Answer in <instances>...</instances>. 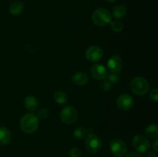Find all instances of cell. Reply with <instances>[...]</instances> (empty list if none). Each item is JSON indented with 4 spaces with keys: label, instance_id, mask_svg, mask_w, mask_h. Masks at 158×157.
I'll use <instances>...</instances> for the list:
<instances>
[{
    "label": "cell",
    "instance_id": "cell-1",
    "mask_svg": "<svg viewBox=\"0 0 158 157\" xmlns=\"http://www.w3.org/2000/svg\"><path fill=\"white\" fill-rule=\"evenodd\" d=\"M39 126V119L32 113H26L20 120V127L22 130L28 134L33 133Z\"/></svg>",
    "mask_w": 158,
    "mask_h": 157
},
{
    "label": "cell",
    "instance_id": "cell-2",
    "mask_svg": "<svg viewBox=\"0 0 158 157\" xmlns=\"http://www.w3.org/2000/svg\"><path fill=\"white\" fill-rule=\"evenodd\" d=\"M111 14L109 11L104 8L96 9L92 15V20L94 24L97 26H105L110 23Z\"/></svg>",
    "mask_w": 158,
    "mask_h": 157
},
{
    "label": "cell",
    "instance_id": "cell-3",
    "mask_svg": "<svg viewBox=\"0 0 158 157\" xmlns=\"http://www.w3.org/2000/svg\"><path fill=\"white\" fill-rule=\"evenodd\" d=\"M131 89L134 94L137 95H143L150 89L149 83L143 77L137 76L133 78L131 83Z\"/></svg>",
    "mask_w": 158,
    "mask_h": 157
},
{
    "label": "cell",
    "instance_id": "cell-4",
    "mask_svg": "<svg viewBox=\"0 0 158 157\" xmlns=\"http://www.w3.org/2000/svg\"><path fill=\"white\" fill-rule=\"evenodd\" d=\"M60 119L66 124H72L77 120L78 114L75 107L71 106H66L60 112Z\"/></svg>",
    "mask_w": 158,
    "mask_h": 157
},
{
    "label": "cell",
    "instance_id": "cell-5",
    "mask_svg": "<svg viewBox=\"0 0 158 157\" xmlns=\"http://www.w3.org/2000/svg\"><path fill=\"white\" fill-rule=\"evenodd\" d=\"M133 147L140 153L146 152L151 147L149 140L143 135H137L134 137L132 141Z\"/></svg>",
    "mask_w": 158,
    "mask_h": 157
},
{
    "label": "cell",
    "instance_id": "cell-6",
    "mask_svg": "<svg viewBox=\"0 0 158 157\" xmlns=\"http://www.w3.org/2000/svg\"><path fill=\"white\" fill-rule=\"evenodd\" d=\"M110 149L113 155L117 157H123L127 152L126 143L120 139L112 140L110 144Z\"/></svg>",
    "mask_w": 158,
    "mask_h": 157
},
{
    "label": "cell",
    "instance_id": "cell-7",
    "mask_svg": "<svg viewBox=\"0 0 158 157\" xmlns=\"http://www.w3.org/2000/svg\"><path fill=\"white\" fill-rule=\"evenodd\" d=\"M86 148L90 153H97L101 149V141L98 136L89 134L86 139Z\"/></svg>",
    "mask_w": 158,
    "mask_h": 157
},
{
    "label": "cell",
    "instance_id": "cell-8",
    "mask_svg": "<svg viewBox=\"0 0 158 157\" xmlns=\"http://www.w3.org/2000/svg\"><path fill=\"white\" fill-rule=\"evenodd\" d=\"M103 56V49L97 46H92L88 48L86 52V57L91 62L100 61Z\"/></svg>",
    "mask_w": 158,
    "mask_h": 157
},
{
    "label": "cell",
    "instance_id": "cell-9",
    "mask_svg": "<svg viewBox=\"0 0 158 157\" xmlns=\"http://www.w3.org/2000/svg\"><path fill=\"white\" fill-rule=\"evenodd\" d=\"M89 72L93 78L97 80H104L108 74L106 68L101 64L93 65L89 69Z\"/></svg>",
    "mask_w": 158,
    "mask_h": 157
},
{
    "label": "cell",
    "instance_id": "cell-10",
    "mask_svg": "<svg viewBox=\"0 0 158 157\" xmlns=\"http://www.w3.org/2000/svg\"><path fill=\"white\" fill-rule=\"evenodd\" d=\"M134 99L128 94H122V95H119L117 100L118 108L123 111H127L132 109V107L134 106Z\"/></svg>",
    "mask_w": 158,
    "mask_h": 157
},
{
    "label": "cell",
    "instance_id": "cell-11",
    "mask_svg": "<svg viewBox=\"0 0 158 157\" xmlns=\"http://www.w3.org/2000/svg\"><path fill=\"white\" fill-rule=\"evenodd\" d=\"M123 67V59L119 55H115L111 56L107 62V68L110 72L117 73Z\"/></svg>",
    "mask_w": 158,
    "mask_h": 157
},
{
    "label": "cell",
    "instance_id": "cell-12",
    "mask_svg": "<svg viewBox=\"0 0 158 157\" xmlns=\"http://www.w3.org/2000/svg\"><path fill=\"white\" fill-rule=\"evenodd\" d=\"M72 80L76 85L77 86H85L89 82V77L84 72H77V73L74 74L73 76L72 77Z\"/></svg>",
    "mask_w": 158,
    "mask_h": 157
},
{
    "label": "cell",
    "instance_id": "cell-13",
    "mask_svg": "<svg viewBox=\"0 0 158 157\" xmlns=\"http://www.w3.org/2000/svg\"><path fill=\"white\" fill-rule=\"evenodd\" d=\"M12 140V134L6 127H0V145H8Z\"/></svg>",
    "mask_w": 158,
    "mask_h": 157
},
{
    "label": "cell",
    "instance_id": "cell-14",
    "mask_svg": "<svg viewBox=\"0 0 158 157\" xmlns=\"http://www.w3.org/2000/svg\"><path fill=\"white\" fill-rule=\"evenodd\" d=\"M23 9H24V5L19 1L13 2L12 3H11L9 8V12L13 15H20L23 12Z\"/></svg>",
    "mask_w": 158,
    "mask_h": 157
},
{
    "label": "cell",
    "instance_id": "cell-15",
    "mask_svg": "<svg viewBox=\"0 0 158 157\" xmlns=\"http://www.w3.org/2000/svg\"><path fill=\"white\" fill-rule=\"evenodd\" d=\"M24 106L27 110L35 111L38 108V101L34 96L29 95L24 99Z\"/></svg>",
    "mask_w": 158,
    "mask_h": 157
},
{
    "label": "cell",
    "instance_id": "cell-16",
    "mask_svg": "<svg viewBox=\"0 0 158 157\" xmlns=\"http://www.w3.org/2000/svg\"><path fill=\"white\" fill-rule=\"evenodd\" d=\"M127 14V8L123 5H117L113 9L112 15L117 19L124 18Z\"/></svg>",
    "mask_w": 158,
    "mask_h": 157
},
{
    "label": "cell",
    "instance_id": "cell-17",
    "mask_svg": "<svg viewBox=\"0 0 158 157\" xmlns=\"http://www.w3.org/2000/svg\"><path fill=\"white\" fill-rule=\"evenodd\" d=\"M145 134L151 139H157L158 137V126L156 124H151L145 129Z\"/></svg>",
    "mask_w": 158,
    "mask_h": 157
},
{
    "label": "cell",
    "instance_id": "cell-18",
    "mask_svg": "<svg viewBox=\"0 0 158 157\" xmlns=\"http://www.w3.org/2000/svg\"><path fill=\"white\" fill-rule=\"evenodd\" d=\"M53 98L54 99H55V101L60 105L66 104L68 101L66 95L64 92H62V91H56V92L54 93Z\"/></svg>",
    "mask_w": 158,
    "mask_h": 157
},
{
    "label": "cell",
    "instance_id": "cell-19",
    "mask_svg": "<svg viewBox=\"0 0 158 157\" xmlns=\"http://www.w3.org/2000/svg\"><path fill=\"white\" fill-rule=\"evenodd\" d=\"M87 129H86L83 127H77L73 131V135L77 139H84L87 135Z\"/></svg>",
    "mask_w": 158,
    "mask_h": 157
},
{
    "label": "cell",
    "instance_id": "cell-20",
    "mask_svg": "<svg viewBox=\"0 0 158 157\" xmlns=\"http://www.w3.org/2000/svg\"><path fill=\"white\" fill-rule=\"evenodd\" d=\"M110 27L114 32H121L123 29V25L119 20H114V21L110 22Z\"/></svg>",
    "mask_w": 158,
    "mask_h": 157
},
{
    "label": "cell",
    "instance_id": "cell-21",
    "mask_svg": "<svg viewBox=\"0 0 158 157\" xmlns=\"http://www.w3.org/2000/svg\"><path fill=\"white\" fill-rule=\"evenodd\" d=\"M106 78H107L108 81L112 83V84L113 83H117L119 82V80H120V77H119L118 74L114 73V72H110V73H108Z\"/></svg>",
    "mask_w": 158,
    "mask_h": 157
},
{
    "label": "cell",
    "instance_id": "cell-22",
    "mask_svg": "<svg viewBox=\"0 0 158 157\" xmlns=\"http://www.w3.org/2000/svg\"><path fill=\"white\" fill-rule=\"evenodd\" d=\"M49 116V112L45 108H43V109H40L37 112V117L38 119H46Z\"/></svg>",
    "mask_w": 158,
    "mask_h": 157
},
{
    "label": "cell",
    "instance_id": "cell-23",
    "mask_svg": "<svg viewBox=\"0 0 158 157\" xmlns=\"http://www.w3.org/2000/svg\"><path fill=\"white\" fill-rule=\"evenodd\" d=\"M69 157H82V152L78 148H73L69 154Z\"/></svg>",
    "mask_w": 158,
    "mask_h": 157
},
{
    "label": "cell",
    "instance_id": "cell-24",
    "mask_svg": "<svg viewBox=\"0 0 158 157\" xmlns=\"http://www.w3.org/2000/svg\"><path fill=\"white\" fill-rule=\"evenodd\" d=\"M100 86H101V89H103V90L108 92V91L110 90L111 88H112V83H110L108 80H103V82L101 83Z\"/></svg>",
    "mask_w": 158,
    "mask_h": 157
},
{
    "label": "cell",
    "instance_id": "cell-25",
    "mask_svg": "<svg viewBox=\"0 0 158 157\" xmlns=\"http://www.w3.org/2000/svg\"><path fill=\"white\" fill-rule=\"evenodd\" d=\"M150 98L154 103H157L158 101V90L157 89H154L150 92Z\"/></svg>",
    "mask_w": 158,
    "mask_h": 157
},
{
    "label": "cell",
    "instance_id": "cell-26",
    "mask_svg": "<svg viewBox=\"0 0 158 157\" xmlns=\"http://www.w3.org/2000/svg\"><path fill=\"white\" fill-rule=\"evenodd\" d=\"M126 157H144L143 155H142L141 153H140V152H131V153L127 154V155H126Z\"/></svg>",
    "mask_w": 158,
    "mask_h": 157
},
{
    "label": "cell",
    "instance_id": "cell-27",
    "mask_svg": "<svg viewBox=\"0 0 158 157\" xmlns=\"http://www.w3.org/2000/svg\"><path fill=\"white\" fill-rule=\"evenodd\" d=\"M153 148H154V150L157 152L158 150V140L156 139L155 141L154 142V143H153Z\"/></svg>",
    "mask_w": 158,
    "mask_h": 157
},
{
    "label": "cell",
    "instance_id": "cell-28",
    "mask_svg": "<svg viewBox=\"0 0 158 157\" xmlns=\"http://www.w3.org/2000/svg\"><path fill=\"white\" fill-rule=\"evenodd\" d=\"M147 157H157V155H156L155 152H148Z\"/></svg>",
    "mask_w": 158,
    "mask_h": 157
},
{
    "label": "cell",
    "instance_id": "cell-29",
    "mask_svg": "<svg viewBox=\"0 0 158 157\" xmlns=\"http://www.w3.org/2000/svg\"><path fill=\"white\" fill-rule=\"evenodd\" d=\"M106 1L109 2H115L117 1V0H106Z\"/></svg>",
    "mask_w": 158,
    "mask_h": 157
}]
</instances>
